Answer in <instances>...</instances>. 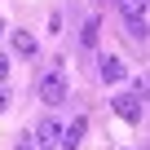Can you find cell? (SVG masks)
<instances>
[{
    "instance_id": "6da1fadb",
    "label": "cell",
    "mask_w": 150,
    "mask_h": 150,
    "mask_svg": "<svg viewBox=\"0 0 150 150\" xmlns=\"http://www.w3.org/2000/svg\"><path fill=\"white\" fill-rule=\"evenodd\" d=\"M40 102H44V106L66 102V75H62V71H49L44 80H40Z\"/></svg>"
},
{
    "instance_id": "7a4b0ae2",
    "label": "cell",
    "mask_w": 150,
    "mask_h": 150,
    "mask_svg": "<svg viewBox=\"0 0 150 150\" xmlns=\"http://www.w3.org/2000/svg\"><path fill=\"white\" fill-rule=\"evenodd\" d=\"M110 110H115L124 124H141V97H137V93H119V97L110 102Z\"/></svg>"
},
{
    "instance_id": "3957f363",
    "label": "cell",
    "mask_w": 150,
    "mask_h": 150,
    "mask_svg": "<svg viewBox=\"0 0 150 150\" xmlns=\"http://www.w3.org/2000/svg\"><path fill=\"white\" fill-rule=\"evenodd\" d=\"M62 132H66V128L49 115V119H40V128H35V146H40V150H57V146H62Z\"/></svg>"
},
{
    "instance_id": "277c9868",
    "label": "cell",
    "mask_w": 150,
    "mask_h": 150,
    "mask_svg": "<svg viewBox=\"0 0 150 150\" xmlns=\"http://www.w3.org/2000/svg\"><path fill=\"white\" fill-rule=\"evenodd\" d=\"M84 132H88V119L75 115V119L66 124V132H62V150H80V146H84Z\"/></svg>"
},
{
    "instance_id": "5b68a950",
    "label": "cell",
    "mask_w": 150,
    "mask_h": 150,
    "mask_svg": "<svg viewBox=\"0 0 150 150\" xmlns=\"http://www.w3.org/2000/svg\"><path fill=\"white\" fill-rule=\"evenodd\" d=\"M124 75H128V66H124L115 53H106V57H102V80H106V84H119Z\"/></svg>"
},
{
    "instance_id": "8992f818",
    "label": "cell",
    "mask_w": 150,
    "mask_h": 150,
    "mask_svg": "<svg viewBox=\"0 0 150 150\" xmlns=\"http://www.w3.org/2000/svg\"><path fill=\"white\" fill-rule=\"evenodd\" d=\"M35 49H40V44H35L31 31H13V53H18V57H35Z\"/></svg>"
},
{
    "instance_id": "52a82bcc",
    "label": "cell",
    "mask_w": 150,
    "mask_h": 150,
    "mask_svg": "<svg viewBox=\"0 0 150 150\" xmlns=\"http://www.w3.org/2000/svg\"><path fill=\"white\" fill-rule=\"evenodd\" d=\"M97 35H102V22H97V18H88V22H84V31H80V44H84V49H93V44H97Z\"/></svg>"
},
{
    "instance_id": "ba28073f",
    "label": "cell",
    "mask_w": 150,
    "mask_h": 150,
    "mask_svg": "<svg viewBox=\"0 0 150 150\" xmlns=\"http://www.w3.org/2000/svg\"><path fill=\"white\" fill-rule=\"evenodd\" d=\"M115 5H119V13H124V18H141L150 0H115Z\"/></svg>"
},
{
    "instance_id": "9c48e42d",
    "label": "cell",
    "mask_w": 150,
    "mask_h": 150,
    "mask_svg": "<svg viewBox=\"0 0 150 150\" xmlns=\"http://www.w3.org/2000/svg\"><path fill=\"white\" fill-rule=\"evenodd\" d=\"M128 35L132 40H146L150 31H146V18H128Z\"/></svg>"
},
{
    "instance_id": "30bf717a",
    "label": "cell",
    "mask_w": 150,
    "mask_h": 150,
    "mask_svg": "<svg viewBox=\"0 0 150 150\" xmlns=\"http://www.w3.org/2000/svg\"><path fill=\"white\" fill-rule=\"evenodd\" d=\"M13 150H40V146H35V132H22V137H18V146H13Z\"/></svg>"
},
{
    "instance_id": "8fae6325",
    "label": "cell",
    "mask_w": 150,
    "mask_h": 150,
    "mask_svg": "<svg viewBox=\"0 0 150 150\" xmlns=\"http://www.w3.org/2000/svg\"><path fill=\"white\" fill-rule=\"evenodd\" d=\"M137 97H150V75H141V80H137Z\"/></svg>"
},
{
    "instance_id": "7c38bea8",
    "label": "cell",
    "mask_w": 150,
    "mask_h": 150,
    "mask_svg": "<svg viewBox=\"0 0 150 150\" xmlns=\"http://www.w3.org/2000/svg\"><path fill=\"white\" fill-rule=\"evenodd\" d=\"M9 80V53H0V84Z\"/></svg>"
},
{
    "instance_id": "4fadbf2b",
    "label": "cell",
    "mask_w": 150,
    "mask_h": 150,
    "mask_svg": "<svg viewBox=\"0 0 150 150\" xmlns=\"http://www.w3.org/2000/svg\"><path fill=\"white\" fill-rule=\"evenodd\" d=\"M9 106V93H5V84H0V110H5Z\"/></svg>"
},
{
    "instance_id": "5bb4252c",
    "label": "cell",
    "mask_w": 150,
    "mask_h": 150,
    "mask_svg": "<svg viewBox=\"0 0 150 150\" xmlns=\"http://www.w3.org/2000/svg\"><path fill=\"white\" fill-rule=\"evenodd\" d=\"M5 31H9V27H5V18H0V35H5Z\"/></svg>"
}]
</instances>
